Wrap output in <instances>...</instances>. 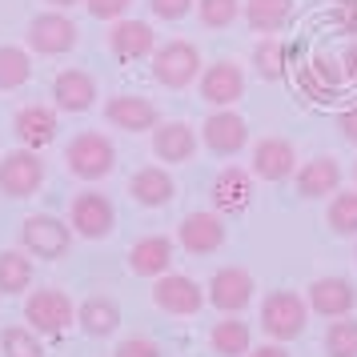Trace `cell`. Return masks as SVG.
Listing matches in <instances>:
<instances>
[{"label": "cell", "instance_id": "6da1fadb", "mask_svg": "<svg viewBox=\"0 0 357 357\" xmlns=\"http://www.w3.org/2000/svg\"><path fill=\"white\" fill-rule=\"evenodd\" d=\"M309 301L301 293L293 289H277L261 301V329L269 333L273 341H297L305 333V321H309Z\"/></svg>", "mask_w": 357, "mask_h": 357}, {"label": "cell", "instance_id": "7a4b0ae2", "mask_svg": "<svg viewBox=\"0 0 357 357\" xmlns=\"http://www.w3.org/2000/svg\"><path fill=\"white\" fill-rule=\"evenodd\" d=\"M65 161H68V173L81 181H100L113 173L116 165V149L105 132H77L65 149Z\"/></svg>", "mask_w": 357, "mask_h": 357}, {"label": "cell", "instance_id": "3957f363", "mask_svg": "<svg viewBox=\"0 0 357 357\" xmlns=\"http://www.w3.org/2000/svg\"><path fill=\"white\" fill-rule=\"evenodd\" d=\"M20 245H24V253H33V257L61 261L68 249H73V225L56 221L49 213L24 217V225H20Z\"/></svg>", "mask_w": 357, "mask_h": 357}, {"label": "cell", "instance_id": "277c9868", "mask_svg": "<svg viewBox=\"0 0 357 357\" xmlns=\"http://www.w3.org/2000/svg\"><path fill=\"white\" fill-rule=\"evenodd\" d=\"M24 321H29V329L45 333V337H61L68 325L77 321V309H73L65 289H36L24 305Z\"/></svg>", "mask_w": 357, "mask_h": 357}, {"label": "cell", "instance_id": "5b68a950", "mask_svg": "<svg viewBox=\"0 0 357 357\" xmlns=\"http://www.w3.org/2000/svg\"><path fill=\"white\" fill-rule=\"evenodd\" d=\"M201 73V52L189 40H169L153 52V77L165 89H189Z\"/></svg>", "mask_w": 357, "mask_h": 357}, {"label": "cell", "instance_id": "8992f818", "mask_svg": "<svg viewBox=\"0 0 357 357\" xmlns=\"http://www.w3.org/2000/svg\"><path fill=\"white\" fill-rule=\"evenodd\" d=\"M68 225L73 233H81L84 241H105L116 225V209L105 193H77L73 209H68Z\"/></svg>", "mask_w": 357, "mask_h": 357}, {"label": "cell", "instance_id": "52a82bcc", "mask_svg": "<svg viewBox=\"0 0 357 357\" xmlns=\"http://www.w3.org/2000/svg\"><path fill=\"white\" fill-rule=\"evenodd\" d=\"M45 185V161L33 149H17L0 161V193L4 197H33Z\"/></svg>", "mask_w": 357, "mask_h": 357}, {"label": "cell", "instance_id": "ba28073f", "mask_svg": "<svg viewBox=\"0 0 357 357\" xmlns=\"http://www.w3.org/2000/svg\"><path fill=\"white\" fill-rule=\"evenodd\" d=\"M229 229L221 221V213H189L177 229V241L185 253H193V257H209L217 253L221 245H225Z\"/></svg>", "mask_w": 357, "mask_h": 357}, {"label": "cell", "instance_id": "9c48e42d", "mask_svg": "<svg viewBox=\"0 0 357 357\" xmlns=\"http://www.w3.org/2000/svg\"><path fill=\"white\" fill-rule=\"evenodd\" d=\"M205 297H209V293H201V285L185 273H165V277H157V285H153L157 309L173 313V317H193L197 309L205 305Z\"/></svg>", "mask_w": 357, "mask_h": 357}, {"label": "cell", "instance_id": "30bf717a", "mask_svg": "<svg viewBox=\"0 0 357 357\" xmlns=\"http://www.w3.org/2000/svg\"><path fill=\"white\" fill-rule=\"evenodd\" d=\"M253 273L241 269V265H225L217 269L209 281V305L221 309V313H241L249 301H253Z\"/></svg>", "mask_w": 357, "mask_h": 357}, {"label": "cell", "instance_id": "8fae6325", "mask_svg": "<svg viewBox=\"0 0 357 357\" xmlns=\"http://www.w3.org/2000/svg\"><path fill=\"white\" fill-rule=\"evenodd\" d=\"M309 309L313 313H321L329 321H337V317H349L357 309V285L349 277H317L313 285H309Z\"/></svg>", "mask_w": 357, "mask_h": 357}, {"label": "cell", "instance_id": "7c38bea8", "mask_svg": "<svg viewBox=\"0 0 357 357\" xmlns=\"http://www.w3.org/2000/svg\"><path fill=\"white\" fill-rule=\"evenodd\" d=\"M29 45H33V52L61 56V52H68L77 45V24H73L61 8L40 13V17H33V24H29Z\"/></svg>", "mask_w": 357, "mask_h": 357}, {"label": "cell", "instance_id": "4fadbf2b", "mask_svg": "<svg viewBox=\"0 0 357 357\" xmlns=\"http://www.w3.org/2000/svg\"><path fill=\"white\" fill-rule=\"evenodd\" d=\"M201 141L217 153V157H237L249 145V125L245 116H237L233 109H217V113L201 125Z\"/></svg>", "mask_w": 357, "mask_h": 357}, {"label": "cell", "instance_id": "5bb4252c", "mask_svg": "<svg viewBox=\"0 0 357 357\" xmlns=\"http://www.w3.org/2000/svg\"><path fill=\"white\" fill-rule=\"evenodd\" d=\"M249 173L257 181H285L297 173V149L285 141V137H265L253 149V161H249Z\"/></svg>", "mask_w": 357, "mask_h": 357}, {"label": "cell", "instance_id": "9a60e30c", "mask_svg": "<svg viewBox=\"0 0 357 357\" xmlns=\"http://www.w3.org/2000/svg\"><path fill=\"white\" fill-rule=\"evenodd\" d=\"M201 97L209 100L213 109H229V105H237L245 97V73L241 65H233V61H217L201 73Z\"/></svg>", "mask_w": 357, "mask_h": 357}, {"label": "cell", "instance_id": "2e32d148", "mask_svg": "<svg viewBox=\"0 0 357 357\" xmlns=\"http://www.w3.org/2000/svg\"><path fill=\"white\" fill-rule=\"evenodd\" d=\"M341 161L337 157H329V153H321V157H313V161H305L301 169H297V197H305V201H321V197H333L341 189Z\"/></svg>", "mask_w": 357, "mask_h": 357}, {"label": "cell", "instance_id": "e0dca14e", "mask_svg": "<svg viewBox=\"0 0 357 357\" xmlns=\"http://www.w3.org/2000/svg\"><path fill=\"white\" fill-rule=\"evenodd\" d=\"M105 116H109L113 129H125V132H149V129H157V121H161L153 100L132 97V93H121V97L109 100L105 105Z\"/></svg>", "mask_w": 357, "mask_h": 357}, {"label": "cell", "instance_id": "ac0fdd59", "mask_svg": "<svg viewBox=\"0 0 357 357\" xmlns=\"http://www.w3.org/2000/svg\"><path fill=\"white\" fill-rule=\"evenodd\" d=\"M253 201V173H245L237 165H225L213 177V205L217 213H245Z\"/></svg>", "mask_w": 357, "mask_h": 357}, {"label": "cell", "instance_id": "d6986e66", "mask_svg": "<svg viewBox=\"0 0 357 357\" xmlns=\"http://www.w3.org/2000/svg\"><path fill=\"white\" fill-rule=\"evenodd\" d=\"M52 97H56V109H65V113H84V109H93V100H97V81H93L84 68H65V73L52 77Z\"/></svg>", "mask_w": 357, "mask_h": 357}, {"label": "cell", "instance_id": "ffe728a7", "mask_svg": "<svg viewBox=\"0 0 357 357\" xmlns=\"http://www.w3.org/2000/svg\"><path fill=\"white\" fill-rule=\"evenodd\" d=\"M129 193H132L137 205H145V209H161V205L173 201L177 185H173V177H169V169H161V165H145V169L132 173Z\"/></svg>", "mask_w": 357, "mask_h": 357}, {"label": "cell", "instance_id": "44dd1931", "mask_svg": "<svg viewBox=\"0 0 357 357\" xmlns=\"http://www.w3.org/2000/svg\"><path fill=\"white\" fill-rule=\"evenodd\" d=\"M13 132L20 137V145L24 149H45L56 141V113L45 109V105H29V109H20L13 116Z\"/></svg>", "mask_w": 357, "mask_h": 357}, {"label": "cell", "instance_id": "7402d4cb", "mask_svg": "<svg viewBox=\"0 0 357 357\" xmlns=\"http://www.w3.org/2000/svg\"><path fill=\"white\" fill-rule=\"evenodd\" d=\"M153 45H157V36H153V29H149L145 20L121 17L113 29H109V49H113V56H121V61H141V56L153 52Z\"/></svg>", "mask_w": 357, "mask_h": 357}, {"label": "cell", "instance_id": "603a6c76", "mask_svg": "<svg viewBox=\"0 0 357 357\" xmlns=\"http://www.w3.org/2000/svg\"><path fill=\"white\" fill-rule=\"evenodd\" d=\"M173 265V241L153 233V237H141V241L129 249V269L137 277H165Z\"/></svg>", "mask_w": 357, "mask_h": 357}, {"label": "cell", "instance_id": "cb8c5ba5", "mask_svg": "<svg viewBox=\"0 0 357 357\" xmlns=\"http://www.w3.org/2000/svg\"><path fill=\"white\" fill-rule=\"evenodd\" d=\"M153 153L161 157L165 165H181L197 153V132L185 125V121H169V125H157L153 132Z\"/></svg>", "mask_w": 357, "mask_h": 357}, {"label": "cell", "instance_id": "d4e9b609", "mask_svg": "<svg viewBox=\"0 0 357 357\" xmlns=\"http://www.w3.org/2000/svg\"><path fill=\"white\" fill-rule=\"evenodd\" d=\"M77 325H81L89 337H109L116 333V325H121V305H116L113 297H89L81 309H77Z\"/></svg>", "mask_w": 357, "mask_h": 357}, {"label": "cell", "instance_id": "484cf974", "mask_svg": "<svg viewBox=\"0 0 357 357\" xmlns=\"http://www.w3.org/2000/svg\"><path fill=\"white\" fill-rule=\"evenodd\" d=\"M209 345H213V354H221V357H249V349H253V329L237 313H229L225 321L213 325Z\"/></svg>", "mask_w": 357, "mask_h": 357}, {"label": "cell", "instance_id": "4316f807", "mask_svg": "<svg viewBox=\"0 0 357 357\" xmlns=\"http://www.w3.org/2000/svg\"><path fill=\"white\" fill-rule=\"evenodd\" d=\"M245 20L253 33H281L293 20V0H245Z\"/></svg>", "mask_w": 357, "mask_h": 357}, {"label": "cell", "instance_id": "83f0119b", "mask_svg": "<svg viewBox=\"0 0 357 357\" xmlns=\"http://www.w3.org/2000/svg\"><path fill=\"white\" fill-rule=\"evenodd\" d=\"M33 285V261L20 249H4L0 253V293H24Z\"/></svg>", "mask_w": 357, "mask_h": 357}, {"label": "cell", "instance_id": "f1b7e54d", "mask_svg": "<svg viewBox=\"0 0 357 357\" xmlns=\"http://www.w3.org/2000/svg\"><path fill=\"white\" fill-rule=\"evenodd\" d=\"M325 221H329V229H333L337 237H357V193L354 189H345V193L337 189V193L329 197Z\"/></svg>", "mask_w": 357, "mask_h": 357}, {"label": "cell", "instance_id": "f546056e", "mask_svg": "<svg viewBox=\"0 0 357 357\" xmlns=\"http://www.w3.org/2000/svg\"><path fill=\"white\" fill-rule=\"evenodd\" d=\"M253 68L261 81H281L285 77V45L277 36H265L253 45Z\"/></svg>", "mask_w": 357, "mask_h": 357}, {"label": "cell", "instance_id": "4dcf8cb0", "mask_svg": "<svg viewBox=\"0 0 357 357\" xmlns=\"http://www.w3.org/2000/svg\"><path fill=\"white\" fill-rule=\"evenodd\" d=\"M29 77H33L29 52L17 45H4L0 49V89H20V84H29Z\"/></svg>", "mask_w": 357, "mask_h": 357}, {"label": "cell", "instance_id": "1f68e13d", "mask_svg": "<svg viewBox=\"0 0 357 357\" xmlns=\"http://www.w3.org/2000/svg\"><path fill=\"white\" fill-rule=\"evenodd\" d=\"M325 354L329 357H357V317H337L325 329Z\"/></svg>", "mask_w": 357, "mask_h": 357}, {"label": "cell", "instance_id": "d6a6232c", "mask_svg": "<svg viewBox=\"0 0 357 357\" xmlns=\"http://www.w3.org/2000/svg\"><path fill=\"white\" fill-rule=\"evenodd\" d=\"M0 354L4 357H45V345H40V337H36V329L13 325V329L0 333Z\"/></svg>", "mask_w": 357, "mask_h": 357}, {"label": "cell", "instance_id": "836d02e7", "mask_svg": "<svg viewBox=\"0 0 357 357\" xmlns=\"http://www.w3.org/2000/svg\"><path fill=\"white\" fill-rule=\"evenodd\" d=\"M197 17L205 29H229L241 17V0H197Z\"/></svg>", "mask_w": 357, "mask_h": 357}, {"label": "cell", "instance_id": "e575fe53", "mask_svg": "<svg viewBox=\"0 0 357 357\" xmlns=\"http://www.w3.org/2000/svg\"><path fill=\"white\" fill-rule=\"evenodd\" d=\"M132 0H84V8H89V17L97 20H121L129 13Z\"/></svg>", "mask_w": 357, "mask_h": 357}, {"label": "cell", "instance_id": "d590c367", "mask_svg": "<svg viewBox=\"0 0 357 357\" xmlns=\"http://www.w3.org/2000/svg\"><path fill=\"white\" fill-rule=\"evenodd\" d=\"M333 24L357 40V0H333Z\"/></svg>", "mask_w": 357, "mask_h": 357}, {"label": "cell", "instance_id": "8d00e7d4", "mask_svg": "<svg viewBox=\"0 0 357 357\" xmlns=\"http://www.w3.org/2000/svg\"><path fill=\"white\" fill-rule=\"evenodd\" d=\"M113 357H161V345H157V341H149V337H129V341H121V345H116Z\"/></svg>", "mask_w": 357, "mask_h": 357}, {"label": "cell", "instance_id": "74e56055", "mask_svg": "<svg viewBox=\"0 0 357 357\" xmlns=\"http://www.w3.org/2000/svg\"><path fill=\"white\" fill-rule=\"evenodd\" d=\"M149 8H153V17H161V20H181L193 8V0H149Z\"/></svg>", "mask_w": 357, "mask_h": 357}, {"label": "cell", "instance_id": "f35d334b", "mask_svg": "<svg viewBox=\"0 0 357 357\" xmlns=\"http://www.w3.org/2000/svg\"><path fill=\"white\" fill-rule=\"evenodd\" d=\"M337 129H341V137H345L349 145H357V105H354V109H345V113L337 116Z\"/></svg>", "mask_w": 357, "mask_h": 357}, {"label": "cell", "instance_id": "ab89813d", "mask_svg": "<svg viewBox=\"0 0 357 357\" xmlns=\"http://www.w3.org/2000/svg\"><path fill=\"white\" fill-rule=\"evenodd\" d=\"M341 65H345V68H341V73H345V81H354V84H357V40L349 45V49H345Z\"/></svg>", "mask_w": 357, "mask_h": 357}, {"label": "cell", "instance_id": "60d3db41", "mask_svg": "<svg viewBox=\"0 0 357 357\" xmlns=\"http://www.w3.org/2000/svg\"><path fill=\"white\" fill-rule=\"evenodd\" d=\"M249 357H289L281 349V341H269V345H257V349H249Z\"/></svg>", "mask_w": 357, "mask_h": 357}, {"label": "cell", "instance_id": "b9f144b4", "mask_svg": "<svg viewBox=\"0 0 357 357\" xmlns=\"http://www.w3.org/2000/svg\"><path fill=\"white\" fill-rule=\"evenodd\" d=\"M52 8H73V4H84V0H49Z\"/></svg>", "mask_w": 357, "mask_h": 357}, {"label": "cell", "instance_id": "7bdbcfd3", "mask_svg": "<svg viewBox=\"0 0 357 357\" xmlns=\"http://www.w3.org/2000/svg\"><path fill=\"white\" fill-rule=\"evenodd\" d=\"M354 181H357V165H354Z\"/></svg>", "mask_w": 357, "mask_h": 357}, {"label": "cell", "instance_id": "ee69618b", "mask_svg": "<svg viewBox=\"0 0 357 357\" xmlns=\"http://www.w3.org/2000/svg\"><path fill=\"white\" fill-rule=\"evenodd\" d=\"M354 257H357V249H354Z\"/></svg>", "mask_w": 357, "mask_h": 357}]
</instances>
